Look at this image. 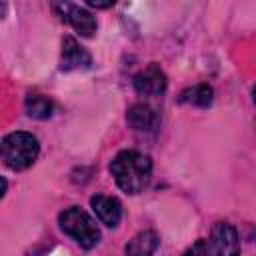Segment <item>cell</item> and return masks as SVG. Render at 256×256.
<instances>
[{
	"label": "cell",
	"instance_id": "6da1fadb",
	"mask_svg": "<svg viewBox=\"0 0 256 256\" xmlns=\"http://www.w3.org/2000/svg\"><path fill=\"white\" fill-rule=\"evenodd\" d=\"M110 172L120 190L126 194H138L150 182L152 162L138 150H122L110 162Z\"/></svg>",
	"mask_w": 256,
	"mask_h": 256
},
{
	"label": "cell",
	"instance_id": "7a4b0ae2",
	"mask_svg": "<svg viewBox=\"0 0 256 256\" xmlns=\"http://www.w3.org/2000/svg\"><path fill=\"white\" fill-rule=\"evenodd\" d=\"M182 256H240L238 232L232 224L218 222L208 238L196 240Z\"/></svg>",
	"mask_w": 256,
	"mask_h": 256
},
{
	"label": "cell",
	"instance_id": "3957f363",
	"mask_svg": "<svg viewBox=\"0 0 256 256\" xmlns=\"http://www.w3.org/2000/svg\"><path fill=\"white\" fill-rule=\"evenodd\" d=\"M40 146L30 132H12L0 142V156L12 170H24L38 158Z\"/></svg>",
	"mask_w": 256,
	"mask_h": 256
},
{
	"label": "cell",
	"instance_id": "277c9868",
	"mask_svg": "<svg viewBox=\"0 0 256 256\" xmlns=\"http://www.w3.org/2000/svg\"><path fill=\"white\" fill-rule=\"evenodd\" d=\"M58 222H60V228L86 250L94 248L100 242V228L96 226L94 218L78 206L66 208L60 214Z\"/></svg>",
	"mask_w": 256,
	"mask_h": 256
},
{
	"label": "cell",
	"instance_id": "5b68a950",
	"mask_svg": "<svg viewBox=\"0 0 256 256\" xmlns=\"http://www.w3.org/2000/svg\"><path fill=\"white\" fill-rule=\"evenodd\" d=\"M54 8L58 10L60 18L64 22H68L80 36H92L96 32V18L82 6L78 4H70V2H64V4H54Z\"/></svg>",
	"mask_w": 256,
	"mask_h": 256
},
{
	"label": "cell",
	"instance_id": "8992f818",
	"mask_svg": "<svg viewBox=\"0 0 256 256\" xmlns=\"http://www.w3.org/2000/svg\"><path fill=\"white\" fill-rule=\"evenodd\" d=\"M134 90L140 96H160L166 90V76L160 66L150 64L134 76Z\"/></svg>",
	"mask_w": 256,
	"mask_h": 256
},
{
	"label": "cell",
	"instance_id": "52a82bcc",
	"mask_svg": "<svg viewBox=\"0 0 256 256\" xmlns=\"http://www.w3.org/2000/svg\"><path fill=\"white\" fill-rule=\"evenodd\" d=\"M92 64L90 54L76 42V38L66 36L62 40V54H60V68L64 72L70 70H80V68H88Z\"/></svg>",
	"mask_w": 256,
	"mask_h": 256
},
{
	"label": "cell",
	"instance_id": "ba28073f",
	"mask_svg": "<svg viewBox=\"0 0 256 256\" xmlns=\"http://www.w3.org/2000/svg\"><path fill=\"white\" fill-rule=\"evenodd\" d=\"M90 206L104 226H110V228L118 226V222L122 218V204L118 198L106 196V194H96L90 198Z\"/></svg>",
	"mask_w": 256,
	"mask_h": 256
},
{
	"label": "cell",
	"instance_id": "9c48e42d",
	"mask_svg": "<svg viewBox=\"0 0 256 256\" xmlns=\"http://www.w3.org/2000/svg\"><path fill=\"white\" fill-rule=\"evenodd\" d=\"M158 244H160V238L154 230H142L126 244L124 256H152Z\"/></svg>",
	"mask_w": 256,
	"mask_h": 256
},
{
	"label": "cell",
	"instance_id": "30bf717a",
	"mask_svg": "<svg viewBox=\"0 0 256 256\" xmlns=\"http://www.w3.org/2000/svg\"><path fill=\"white\" fill-rule=\"evenodd\" d=\"M126 120H128V124H130L134 130L148 132V130H154V128H156V124H158V114H156L154 108H150L148 104H134V106L128 108Z\"/></svg>",
	"mask_w": 256,
	"mask_h": 256
},
{
	"label": "cell",
	"instance_id": "8fae6325",
	"mask_svg": "<svg viewBox=\"0 0 256 256\" xmlns=\"http://www.w3.org/2000/svg\"><path fill=\"white\" fill-rule=\"evenodd\" d=\"M212 98H214V92H212V88L208 84H194V86L186 88L180 94V102L190 104V106H198V108L210 106Z\"/></svg>",
	"mask_w": 256,
	"mask_h": 256
},
{
	"label": "cell",
	"instance_id": "7c38bea8",
	"mask_svg": "<svg viewBox=\"0 0 256 256\" xmlns=\"http://www.w3.org/2000/svg\"><path fill=\"white\" fill-rule=\"evenodd\" d=\"M52 102L44 94H30L24 102V110L34 120H46L52 116Z\"/></svg>",
	"mask_w": 256,
	"mask_h": 256
},
{
	"label": "cell",
	"instance_id": "4fadbf2b",
	"mask_svg": "<svg viewBox=\"0 0 256 256\" xmlns=\"http://www.w3.org/2000/svg\"><path fill=\"white\" fill-rule=\"evenodd\" d=\"M86 4H88V6H92V8H108V6H112L114 2H112V0H108V2H100V0H88Z\"/></svg>",
	"mask_w": 256,
	"mask_h": 256
},
{
	"label": "cell",
	"instance_id": "5bb4252c",
	"mask_svg": "<svg viewBox=\"0 0 256 256\" xmlns=\"http://www.w3.org/2000/svg\"><path fill=\"white\" fill-rule=\"evenodd\" d=\"M6 188H8V184H6V180L0 176V198L4 196V192H6Z\"/></svg>",
	"mask_w": 256,
	"mask_h": 256
}]
</instances>
